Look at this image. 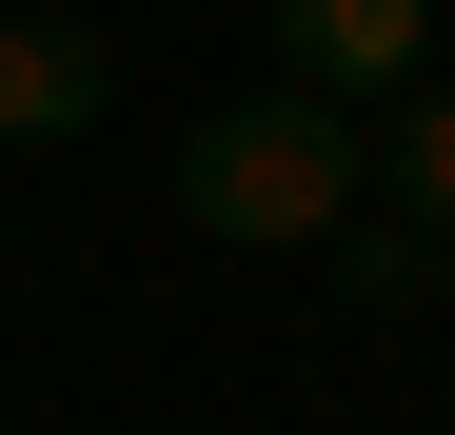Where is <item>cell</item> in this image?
I'll return each instance as SVG.
<instances>
[{"mask_svg":"<svg viewBox=\"0 0 455 435\" xmlns=\"http://www.w3.org/2000/svg\"><path fill=\"white\" fill-rule=\"evenodd\" d=\"M317 257H337V297H376V317L455 277V59H435L416 99H376V238L337 218Z\"/></svg>","mask_w":455,"mask_h":435,"instance_id":"cell-2","label":"cell"},{"mask_svg":"<svg viewBox=\"0 0 455 435\" xmlns=\"http://www.w3.org/2000/svg\"><path fill=\"white\" fill-rule=\"evenodd\" d=\"M20 435H40V415H20Z\"/></svg>","mask_w":455,"mask_h":435,"instance_id":"cell-5","label":"cell"},{"mask_svg":"<svg viewBox=\"0 0 455 435\" xmlns=\"http://www.w3.org/2000/svg\"><path fill=\"white\" fill-rule=\"evenodd\" d=\"M80 119H100V40L80 20H0V159H40Z\"/></svg>","mask_w":455,"mask_h":435,"instance_id":"cell-4","label":"cell"},{"mask_svg":"<svg viewBox=\"0 0 455 435\" xmlns=\"http://www.w3.org/2000/svg\"><path fill=\"white\" fill-rule=\"evenodd\" d=\"M356 198H376V119L317 99V80H258V99H218V119L179 138V218L238 238V257H317Z\"/></svg>","mask_w":455,"mask_h":435,"instance_id":"cell-1","label":"cell"},{"mask_svg":"<svg viewBox=\"0 0 455 435\" xmlns=\"http://www.w3.org/2000/svg\"><path fill=\"white\" fill-rule=\"evenodd\" d=\"M258 80H317V99H416L435 80V0H277L258 20Z\"/></svg>","mask_w":455,"mask_h":435,"instance_id":"cell-3","label":"cell"}]
</instances>
